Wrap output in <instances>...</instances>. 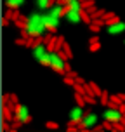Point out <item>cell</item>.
I'll list each match as a JSON object with an SVG mask.
<instances>
[{"label":"cell","instance_id":"cell-16","mask_svg":"<svg viewBox=\"0 0 125 132\" xmlns=\"http://www.w3.org/2000/svg\"><path fill=\"white\" fill-rule=\"evenodd\" d=\"M99 47H101L99 42H92V44H90V51H99Z\"/></svg>","mask_w":125,"mask_h":132},{"label":"cell","instance_id":"cell-21","mask_svg":"<svg viewBox=\"0 0 125 132\" xmlns=\"http://www.w3.org/2000/svg\"><path fill=\"white\" fill-rule=\"evenodd\" d=\"M123 125H125V118H123Z\"/></svg>","mask_w":125,"mask_h":132},{"label":"cell","instance_id":"cell-5","mask_svg":"<svg viewBox=\"0 0 125 132\" xmlns=\"http://www.w3.org/2000/svg\"><path fill=\"white\" fill-rule=\"evenodd\" d=\"M14 120H16V123H19V125L30 123V122H31V117H30V111H28V106L14 104Z\"/></svg>","mask_w":125,"mask_h":132},{"label":"cell","instance_id":"cell-12","mask_svg":"<svg viewBox=\"0 0 125 132\" xmlns=\"http://www.w3.org/2000/svg\"><path fill=\"white\" fill-rule=\"evenodd\" d=\"M51 5H52V0H37V7L42 11H47Z\"/></svg>","mask_w":125,"mask_h":132},{"label":"cell","instance_id":"cell-1","mask_svg":"<svg viewBox=\"0 0 125 132\" xmlns=\"http://www.w3.org/2000/svg\"><path fill=\"white\" fill-rule=\"evenodd\" d=\"M47 30V24H45V19H44V14H38V12H31L26 16L24 19V28H23V35L24 37H44Z\"/></svg>","mask_w":125,"mask_h":132},{"label":"cell","instance_id":"cell-14","mask_svg":"<svg viewBox=\"0 0 125 132\" xmlns=\"http://www.w3.org/2000/svg\"><path fill=\"white\" fill-rule=\"evenodd\" d=\"M14 117H11V111H9V108H4V120H11Z\"/></svg>","mask_w":125,"mask_h":132},{"label":"cell","instance_id":"cell-20","mask_svg":"<svg viewBox=\"0 0 125 132\" xmlns=\"http://www.w3.org/2000/svg\"><path fill=\"white\" fill-rule=\"evenodd\" d=\"M64 2H66V5H68V4H70V2H71V0H64Z\"/></svg>","mask_w":125,"mask_h":132},{"label":"cell","instance_id":"cell-15","mask_svg":"<svg viewBox=\"0 0 125 132\" xmlns=\"http://www.w3.org/2000/svg\"><path fill=\"white\" fill-rule=\"evenodd\" d=\"M99 26H101V23H97V21H96V23H94L92 26H90V30H92L94 33H99V30H101V28H99Z\"/></svg>","mask_w":125,"mask_h":132},{"label":"cell","instance_id":"cell-17","mask_svg":"<svg viewBox=\"0 0 125 132\" xmlns=\"http://www.w3.org/2000/svg\"><path fill=\"white\" fill-rule=\"evenodd\" d=\"M45 125L49 127V129H57V127H59V125H57V123H56V122H47Z\"/></svg>","mask_w":125,"mask_h":132},{"label":"cell","instance_id":"cell-18","mask_svg":"<svg viewBox=\"0 0 125 132\" xmlns=\"http://www.w3.org/2000/svg\"><path fill=\"white\" fill-rule=\"evenodd\" d=\"M64 82L68 84V85H75V80H73V78H70V77H66V78H64Z\"/></svg>","mask_w":125,"mask_h":132},{"label":"cell","instance_id":"cell-11","mask_svg":"<svg viewBox=\"0 0 125 132\" xmlns=\"http://www.w3.org/2000/svg\"><path fill=\"white\" fill-rule=\"evenodd\" d=\"M23 4H24V0H5L7 9H11V11H18Z\"/></svg>","mask_w":125,"mask_h":132},{"label":"cell","instance_id":"cell-3","mask_svg":"<svg viewBox=\"0 0 125 132\" xmlns=\"http://www.w3.org/2000/svg\"><path fill=\"white\" fill-rule=\"evenodd\" d=\"M31 54H33V57L38 61L40 64L49 66V45L38 42V44H35V45L31 47Z\"/></svg>","mask_w":125,"mask_h":132},{"label":"cell","instance_id":"cell-10","mask_svg":"<svg viewBox=\"0 0 125 132\" xmlns=\"http://www.w3.org/2000/svg\"><path fill=\"white\" fill-rule=\"evenodd\" d=\"M125 31V23L123 21H113V23H108V33L110 35H122Z\"/></svg>","mask_w":125,"mask_h":132},{"label":"cell","instance_id":"cell-7","mask_svg":"<svg viewBox=\"0 0 125 132\" xmlns=\"http://www.w3.org/2000/svg\"><path fill=\"white\" fill-rule=\"evenodd\" d=\"M64 19L71 24H78L84 21V12L82 9H75V7H70L66 5V12H64Z\"/></svg>","mask_w":125,"mask_h":132},{"label":"cell","instance_id":"cell-6","mask_svg":"<svg viewBox=\"0 0 125 132\" xmlns=\"http://www.w3.org/2000/svg\"><path fill=\"white\" fill-rule=\"evenodd\" d=\"M97 125H99L97 113L87 110L85 115H84V118H82V122H80V129H82V130H90V129H96Z\"/></svg>","mask_w":125,"mask_h":132},{"label":"cell","instance_id":"cell-13","mask_svg":"<svg viewBox=\"0 0 125 132\" xmlns=\"http://www.w3.org/2000/svg\"><path fill=\"white\" fill-rule=\"evenodd\" d=\"M89 87H90V90H92V94H94V96H96V97L103 94V92H101V89H99V87L96 85V84H89Z\"/></svg>","mask_w":125,"mask_h":132},{"label":"cell","instance_id":"cell-2","mask_svg":"<svg viewBox=\"0 0 125 132\" xmlns=\"http://www.w3.org/2000/svg\"><path fill=\"white\" fill-rule=\"evenodd\" d=\"M49 66H51L52 70H56L57 73L68 71V70H66L68 64H66V61H64V56L61 52H56V51H49Z\"/></svg>","mask_w":125,"mask_h":132},{"label":"cell","instance_id":"cell-22","mask_svg":"<svg viewBox=\"0 0 125 132\" xmlns=\"http://www.w3.org/2000/svg\"><path fill=\"white\" fill-rule=\"evenodd\" d=\"M123 44H125V40H123Z\"/></svg>","mask_w":125,"mask_h":132},{"label":"cell","instance_id":"cell-19","mask_svg":"<svg viewBox=\"0 0 125 132\" xmlns=\"http://www.w3.org/2000/svg\"><path fill=\"white\" fill-rule=\"evenodd\" d=\"M77 90H78L80 94H84V92H85V87H82V85H77Z\"/></svg>","mask_w":125,"mask_h":132},{"label":"cell","instance_id":"cell-8","mask_svg":"<svg viewBox=\"0 0 125 132\" xmlns=\"http://www.w3.org/2000/svg\"><path fill=\"white\" fill-rule=\"evenodd\" d=\"M84 115H85V110H84V106L82 104H77L73 106L71 110H70V123H80L82 118H84Z\"/></svg>","mask_w":125,"mask_h":132},{"label":"cell","instance_id":"cell-9","mask_svg":"<svg viewBox=\"0 0 125 132\" xmlns=\"http://www.w3.org/2000/svg\"><path fill=\"white\" fill-rule=\"evenodd\" d=\"M44 19H45V24H47V30H49V31H51V33H56V31H57L59 23H61V18L45 12V14H44Z\"/></svg>","mask_w":125,"mask_h":132},{"label":"cell","instance_id":"cell-4","mask_svg":"<svg viewBox=\"0 0 125 132\" xmlns=\"http://www.w3.org/2000/svg\"><path fill=\"white\" fill-rule=\"evenodd\" d=\"M103 118H104V122H110L113 125H118L120 122H123L125 117H123V111L120 108L110 106V108H106L104 111H103Z\"/></svg>","mask_w":125,"mask_h":132},{"label":"cell","instance_id":"cell-23","mask_svg":"<svg viewBox=\"0 0 125 132\" xmlns=\"http://www.w3.org/2000/svg\"><path fill=\"white\" fill-rule=\"evenodd\" d=\"M123 103H125V101H123Z\"/></svg>","mask_w":125,"mask_h":132}]
</instances>
